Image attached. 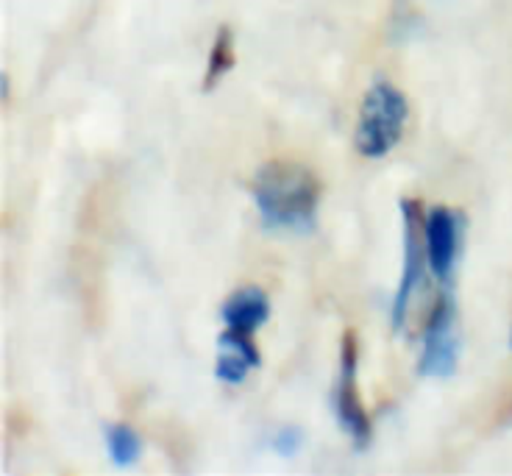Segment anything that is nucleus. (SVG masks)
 <instances>
[{"instance_id":"423d86ee","label":"nucleus","mask_w":512,"mask_h":476,"mask_svg":"<svg viewBox=\"0 0 512 476\" xmlns=\"http://www.w3.org/2000/svg\"><path fill=\"white\" fill-rule=\"evenodd\" d=\"M462 229H465V218L448 206H432L426 212V223H423L426 254H429V271L435 273L437 282L451 284L454 279L462 248Z\"/></svg>"},{"instance_id":"9b49d317","label":"nucleus","mask_w":512,"mask_h":476,"mask_svg":"<svg viewBox=\"0 0 512 476\" xmlns=\"http://www.w3.org/2000/svg\"><path fill=\"white\" fill-rule=\"evenodd\" d=\"M301 446H304L301 429H282V432H276V438H273V451L282 454V457H293V454H298Z\"/></svg>"},{"instance_id":"20e7f679","label":"nucleus","mask_w":512,"mask_h":476,"mask_svg":"<svg viewBox=\"0 0 512 476\" xmlns=\"http://www.w3.org/2000/svg\"><path fill=\"white\" fill-rule=\"evenodd\" d=\"M460 362V329H457V304L451 293L437 298L423 329V351L418 374L426 379H446L457 371Z\"/></svg>"},{"instance_id":"f257e3e1","label":"nucleus","mask_w":512,"mask_h":476,"mask_svg":"<svg viewBox=\"0 0 512 476\" xmlns=\"http://www.w3.org/2000/svg\"><path fill=\"white\" fill-rule=\"evenodd\" d=\"M254 204L268 232L309 234L318 223L320 181L298 162H268L251 184Z\"/></svg>"},{"instance_id":"39448f33","label":"nucleus","mask_w":512,"mask_h":476,"mask_svg":"<svg viewBox=\"0 0 512 476\" xmlns=\"http://www.w3.org/2000/svg\"><path fill=\"white\" fill-rule=\"evenodd\" d=\"M357 362V335L346 332L343 335V348H340V376H337V385H334L332 407L340 426L346 429L348 438L354 440V446L368 449V443H371V418H368V412L359 401Z\"/></svg>"},{"instance_id":"0eeeda50","label":"nucleus","mask_w":512,"mask_h":476,"mask_svg":"<svg viewBox=\"0 0 512 476\" xmlns=\"http://www.w3.org/2000/svg\"><path fill=\"white\" fill-rule=\"evenodd\" d=\"M262 365V357L256 351L251 332L240 329H226L218 337V362H215V376L226 385H243L251 371Z\"/></svg>"},{"instance_id":"7ed1b4c3","label":"nucleus","mask_w":512,"mask_h":476,"mask_svg":"<svg viewBox=\"0 0 512 476\" xmlns=\"http://www.w3.org/2000/svg\"><path fill=\"white\" fill-rule=\"evenodd\" d=\"M401 220H404V268H401V282H398L393 309H390V321L393 329L401 332L407 323L412 296L418 293L423 282V273L429 271V254H426V212L415 198H401Z\"/></svg>"},{"instance_id":"6e6552de","label":"nucleus","mask_w":512,"mask_h":476,"mask_svg":"<svg viewBox=\"0 0 512 476\" xmlns=\"http://www.w3.org/2000/svg\"><path fill=\"white\" fill-rule=\"evenodd\" d=\"M223 315V323L229 329H240V332H251L254 335L256 329L270 318V301L268 293L256 284H248V287H240L237 293H231L229 301L220 309Z\"/></svg>"},{"instance_id":"1a4fd4ad","label":"nucleus","mask_w":512,"mask_h":476,"mask_svg":"<svg viewBox=\"0 0 512 476\" xmlns=\"http://www.w3.org/2000/svg\"><path fill=\"white\" fill-rule=\"evenodd\" d=\"M106 449L117 468H131L140 460L142 440L128 424H112L106 429Z\"/></svg>"},{"instance_id":"9d476101","label":"nucleus","mask_w":512,"mask_h":476,"mask_svg":"<svg viewBox=\"0 0 512 476\" xmlns=\"http://www.w3.org/2000/svg\"><path fill=\"white\" fill-rule=\"evenodd\" d=\"M231 67H234V37H231V28L223 26L218 31V37H215L212 53H209L204 90H212V87L218 84L220 78L229 73Z\"/></svg>"},{"instance_id":"f8f14e48","label":"nucleus","mask_w":512,"mask_h":476,"mask_svg":"<svg viewBox=\"0 0 512 476\" xmlns=\"http://www.w3.org/2000/svg\"><path fill=\"white\" fill-rule=\"evenodd\" d=\"M510 346H512V337H510Z\"/></svg>"},{"instance_id":"f03ea898","label":"nucleus","mask_w":512,"mask_h":476,"mask_svg":"<svg viewBox=\"0 0 512 476\" xmlns=\"http://www.w3.org/2000/svg\"><path fill=\"white\" fill-rule=\"evenodd\" d=\"M410 117V106L404 92L396 90L390 81H373L371 90L365 92V101L359 109L354 145L365 159H382L387 156L404 134Z\"/></svg>"}]
</instances>
